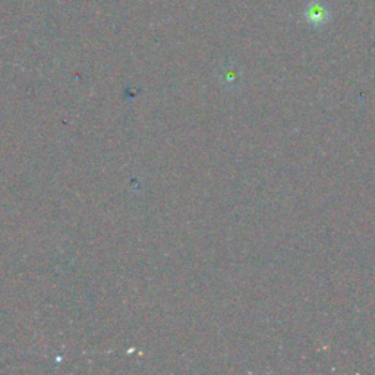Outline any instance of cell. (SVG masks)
I'll list each match as a JSON object with an SVG mask.
<instances>
[{
	"mask_svg": "<svg viewBox=\"0 0 375 375\" xmlns=\"http://www.w3.org/2000/svg\"><path fill=\"white\" fill-rule=\"evenodd\" d=\"M307 20L312 25H323L328 20V11L327 8L320 2H312L307 8Z\"/></svg>",
	"mask_w": 375,
	"mask_h": 375,
	"instance_id": "1",
	"label": "cell"
}]
</instances>
